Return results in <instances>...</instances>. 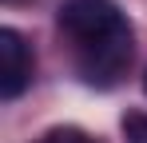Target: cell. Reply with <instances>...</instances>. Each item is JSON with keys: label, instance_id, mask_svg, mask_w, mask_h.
<instances>
[{"label": "cell", "instance_id": "6da1fadb", "mask_svg": "<svg viewBox=\"0 0 147 143\" xmlns=\"http://www.w3.org/2000/svg\"><path fill=\"white\" fill-rule=\"evenodd\" d=\"M60 32L72 40L76 72L92 88H115L131 64V24L111 0H68Z\"/></svg>", "mask_w": 147, "mask_h": 143}, {"label": "cell", "instance_id": "7a4b0ae2", "mask_svg": "<svg viewBox=\"0 0 147 143\" xmlns=\"http://www.w3.org/2000/svg\"><path fill=\"white\" fill-rule=\"evenodd\" d=\"M32 84V52L16 28H0V95L20 99Z\"/></svg>", "mask_w": 147, "mask_h": 143}, {"label": "cell", "instance_id": "3957f363", "mask_svg": "<svg viewBox=\"0 0 147 143\" xmlns=\"http://www.w3.org/2000/svg\"><path fill=\"white\" fill-rule=\"evenodd\" d=\"M123 135H127V143H147V115L143 111L123 115Z\"/></svg>", "mask_w": 147, "mask_h": 143}, {"label": "cell", "instance_id": "277c9868", "mask_svg": "<svg viewBox=\"0 0 147 143\" xmlns=\"http://www.w3.org/2000/svg\"><path fill=\"white\" fill-rule=\"evenodd\" d=\"M36 143H92L80 127H56V131H48L44 139H36Z\"/></svg>", "mask_w": 147, "mask_h": 143}, {"label": "cell", "instance_id": "5b68a950", "mask_svg": "<svg viewBox=\"0 0 147 143\" xmlns=\"http://www.w3.org/2000/svg\"><path fill=\"white\" fill-rule=\"evenodd\" d=\"M143 92H147V76H143Z\"/></svg>", "mask_w": 147, "mask_h": 143}]
</instances>
